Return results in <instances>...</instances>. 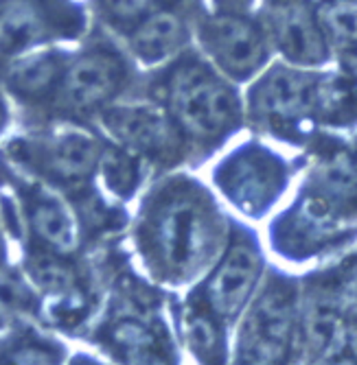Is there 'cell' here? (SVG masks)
<instances>
[{
	"mask_svg": "<svg viewBox=\"0 0 357 365\" xmlns=\"http://www.w3.org/2000/svg\"><path fill=\"white\" fill-rule=\"evenodd\" d=\"M112 348L127 365H165L151 330L139 319H121L110 328Z\"/></svg>",
	"mask_w": 357,
	"mask_h": 365,
	"instance_id": "16",
	"label": "cell"
},
{
	"mask_svg": "<svg viewBox=\"0 0 357 365\" xmlns=\"http://www.w3.org/2000/svg\"><path fill=\"white\" fill-rule=\"evenodd\" d=\"M125 79V63L106 48L81 53L66 66L59 94L71 110H94L108 103Z\"/></svg>",
	"mask_w": 357,
	"mask_h": 365,
	"instance_id": "4",
	"label": "cell"
},
{
	"mask_svg": "<svg viewBox=\"0 0 357 365\" xmlns=\"http://www.w3.org/2000/svg\"><path fill=\"white\" fill-rule=\"evenodd\" d=\"M26 278L46 293L69 291L75 282L73 269L61 262L53 250H31L26 254Z\"/></svg>",
	"mask_w": 357,
	"mask_h": 365,
	"instance_id": "19",
	"label": "cell"
},
{
	"mask_svg": "<svg viewBox=\"0 0 357 365\" xmlns=\"http://www.w3.org/2000/svg\"><path fill=\"white\" fill-rule=\"evenodd\" d=\"M5 125H7V108L3 103V98H0V131L5 129Z\"/></svg>",
	"mask_w": 357,
	"mask_h": 365,
	"instance_id": "23",
	"label": "cell"
},
{
	"mask_svg": "<svg viewBox=\"0 0 357 365\" xmlns=\"http://www.w3.org/2000/svg\"><path fill=\"white\" fill-rule=\"evenodd\" d=\"M36 307V297L29 291V282L18 276L0 269V311L7 313H29Z\"/></svg>",
	"mask_w": 357,
	"mask_h": 365,
	"instance_id": "20",
	"label": "cell"
},
{
	"mask_svg": "<svg viewBox=\"0 0 357 365\" xmlns=\"http://www.w3.org/2000/svg\"><path fill=\"white\" fill-rule=\"evenodd\" d=\"M258 272V256L250 245H235L208 284V300L221 315H233L250 293Z\"/></svg>",
	"mask_w": 357,
	"mask_h": 365,
	"instance_id": "12",
	"label": "cell"
},
{
	"mask_svg": "<svg viewBox=\"0 0 357 365\" xmlns=\"http://www.w3.org/2000/svg\"><path fill=\"white\" fill-rule=\"evenodd\" d=\"M0 365H61V348L34 330L20 328L0 337Z\"/></svg>",
	"mask_w": 357,
	"mask_h": 365,
	"instance_id": "17",
	"label": "cell"
},
{
	"mask_svg": "<svg viewBox=\"0 0 357 365\" xmlns=\"http://www.w3.org/2000/svg\"><path fill=\"white\" fill-rule=\"evenodd\" d=\"M278 178L281 173L270 158H243L233 167L226 182L237 202L241 199V204L261 206L272 192H276Z\"/></svg>",
	"mask_w": 357,
	"mask_h": 365,
	"instance_id": "15",
	"label": "cell"
},
{
	"mask_svg": "<svg viewBox=\"0 0 357 365\" xmlns=\"http://www.w3.org/2000/svg\"><path fill=\"white\" fill-rule=\"evenodd\" d=\"M55 20L44 0H0V53L34 51L53 33Z\"/></svg>",
	"mask_w": 357,
	"mask_h": 365,
	"instance_id": "8",
	"label": "cell"
},
{
	"mask_svg": "<svg viewBox=\"0 0 357 365\" xmlns=\"http://www.w3.org/2000/svg\"><path fill=\"white\" fill-rule=\"evenodd\" d=\"M169 106L176 118L200 136L217 134L235 116L233 92L196 61L180 66L174 73L169 81Z\"/></svg>",
	"mask_w": 357,
	"mask_h": 365,
	"instance_id": "1",
	"label": "cell"
},
{
	"mask_svg": "<svg viewBox=\"0 0 357 365\" xmlns=\"http://www.w3.org/2000/svg\"><path fill=\"white\" fill-rule=\"evenodd\" d=\"M106 123L116 136L143 149L162 147L169 138V125L158 110L147 106H123L114 108Z\"/></svg>",
	"mask_w": 357,
	"mask_h": 365,
	"instance_id": "14",
	"label": "cell"
},
{
	"mask_svg": "<svg viewBox=\"0 0 357 365\" xmlns=\"http://www.w3.org/2000/svg\"><path fill=\"white\" fill-rule=\"evenodd\" d=\"M154 245L174 272L196 267L208 245V223L202 208L184 197L162 206L154 221Z\"/></svg>",
	"mask_w": 357,
	"mask_h": 365,
	"instance_id": "3",
	"label": "cell"
},
{
	"mask_svg": "<svg viewBox=\"0 0 357 365\" xmlns=\"http://www.w3.org/2000/svg\"><path fill=\"white\" fill-rule=\"evenodd\" d=\"M272 36L281 53L298 66H318L329 57V40L324 31L298 3H285L272 18Z\"/></svg>",
	"mask_w": 357,
	"mask_h": 365,
	"instance_id": "7",
	"label": "cell"
},
{
	"mask_svg": "<svg viewBox=\"0 0 357 365\" xmlns=\"http://www.w3.org/2000/svg\"><path fill=\"white\" fill-rule=\"evenodd\" d=\"M26 223L34 232V237L42 243V247L49 245L53 252H73L79 243V230L71 215V210L64 206L59 199H55L49 192H26L22 195Z\"/></svg>",
	"mask_w": 357,
	"mask_h": 365,
	"instance_id": "11",
	"label": "cell"
},
{
	"mask_svg": "<svg viewBox=\"0 0 357 365\" xmlns=\"http://www.w3.org/2000/svg\"><path fill=\"white\" fill-rule=\"evenodd\" d=\"M188 337L200 350H213V346L217 341V333H215L213 324L204 317H196L188 322Z\"/></svg>",
	"mask_w": 357,
	"mask_h": 365,
	"instance_id": "22",
	"label": "cell"
},
{
	"mask_svg": "<svg viewBox=\"0 0 357 365\" xmlns=\"http://www.w3.org/2000/svg\"><path fill=\"white\" fill-rule=\"evenodd\" d=\"M66 66V57L55 51H26L7 63L5 83L22 101H44L59 92Z\"/></svg>",
	"mask_w": 357,
	"mask_h": 365,
	"instance_id": "9",
	"label": "cell"
},
{
	"mask_svg": "<svg viewBox=\"0 0 357 365\" xmlns=\"http://www.w3.org/2000/svg\"><path fill=\"white\" fill-rule=\"evenodd\" d=\"M71 365H96L94 361H90V359H81V356H77Z\"/></svg>",
	"mask_w": 357,
	"mask_h": 365,
	"instance_id": "24",
	"label": "cell"
},
{
	"mask_svg": "<svg viewBox=\"0 0 357 365\" xmlns=\"http://www.w3.org/2000/svg\"><path fill=\"white\" fill-rule=\"evenodd\" d=\"M200 42L217 68L235 79H248L261 71L270 53L263 29L235 14L204 20Z\"/></svg>",
	"mask_w": 357,
	"mask_h": 365,
	"instance_id": "2",
	"label": "cell"
},
{
	"mask_svg": "<svg viewBox=\"0 0 357 365\" xmlns=\"http://www.w3.org/2000/svg\"><path fill=\"white\" fill-rule=\"evenodd\" d=\"M289 302L281 291H270L250 315L243 337L241 356L246 365H278L289 341Z\"/></svg>",
	"mask_w": 357,
	"mask_h": 365,
	"instance_id": "6",
	"label": "cell"
},
{
	"mask_svg": "<svg viewBox=\"0 0 357 365\" xmlns=\"http://www.w3.org/2000/svg\"><path fill=\"white\" fill-rule=\"evenodd\" d=\"M318 22L329 44L340 48V57L357 53V3L355 0H329L318 11Z\"/></svg>",
	"mask_w": 357,
	"mask_h": 365,
	"instance_id": "18",
	"label": "cell"
},
{
	"mask_svg": "<svg viewBox=\"0 0 357 365\" xmlns=\"http://www.w3.org/2000/svg\"><path fill=\"white\" fill-rule=\"evenodd\" d=\"M287 3H289V0H287ZM281 5H285V0H283V3H281Z\"/></svg>",
	"mask_w": 357,
	"mask_h": 365,
	"instance_id": "25",
	"label": "cell"
},
{
	"mask_svg": "<svg viewBox=\"0 0 357 365\" xmlns=\"http://www.w3.org/2000/svg\"><path fill=\"white\" fill-rule=\"evenodd\" d=\"M184 42V24L171 11H151L129 29V48L145 63H160L178 53Z\"/></svg>",
	"mask_w": 357,
	"mask_h": 365,
	"instance_id": "13",
	"label": "cell"
},
{
	"mask_svg": "<svg viewBox=\"0 0 357 365\" xmlns=\"http://www.w3.org/2000/svg\"><path fill=\"white\" fill-rule=\"evenodd\" d=\"M311 96V79L287 66H274L252 88V106L268 118H294L307 106Z\"/></svg>",
	"mask_w": 357,
	"mask_h": 365,
	"instance_id": "10",
	"label": "cell"
},
{
	"mask_svg": "<svg viewBox=\"0 0 357 365\" xmlns=\"http://www.w3.org/2000/svg\"><path fill=\"white\" fill-rule=\"evenodd\" d=\"M20 158L34 164L36 169L59 180H84L99 164V145L84 131H64L46 140H26L18 145Z\"/></svg>",
	"mask_w": 357,
	"mask_h": 365,
	"instance_id": "5",
	"label": "cell"
},
{
	"mask_svg": "<svg viewBox=\"0 0 357 365\" xmlns=\"http://www.w3.org/2000/svg\"><path fill=\"white\" fill-rule=\"evenodd\" d=\"M99 3L110 22L129 29H134L154 11V0H99Z\"/></svg>",
	"mask_w": 357,
	"mask_h": 365,
	"instance_id": "21",
	"label": "cell"
}]
</instances>
